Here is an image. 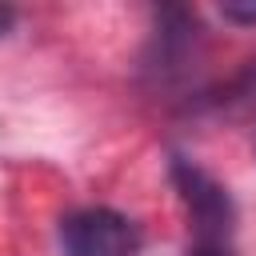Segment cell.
Masks as SVG:
<instances>
[{
    "label": "cell",
    "mask_w": 256,
    "mask_h": 256,
    "mask_svg": "<svg viewBox=\"0 0 256 256\" xmlns=\"http://www.w3.org/2000/svg\"><path fill=\"white\" fill-rule=\"evenodd\" d=\"M16 24V12L8 8V4H0V36H8V28Z\"/></svg>",
    "instance_id": "8992f818"
},
{
    "label": "cell",
    "mask_w": 256,
    "mask_h": 256,
    "mask_svg": "<svg viewBox=\"0 0 256 256\" xmlns=\"http://www.w3.org/2000/svg\"><path fill=\"white\" fill-rule=\"evenodd\" d=\"M188 256H236L232 244H192Z\"/></svg>",
    "instance_id": "5b68a950"
},
{
    "label": "cell",
    "mask_w": 256,
    "mask_h": 256,
    "mask_svg": "<svg viewBox=\"0 0 256 256\" xmlns=\"http://www.w3.org/2000/svg\"><path fill=\"white\" fill-rule=\"evenodd\" d=\"M60 248L64 256H136L140 232L112 208H80L60 220Z\"/></svg>",
    "instance_id": "7a4b0ae2"
},
{
    "label": "cell",
    "mask_w": 256,
    "mask_h": 256,
    "mask_svg": "<svg viewBox=\"0 0 256 256\" xmlns=\"http://www.w3.org/2000/svg\"><path fill=\"white\" fill-rule=\"evenodd\" d=\"M220 104H224V108H236V112H256V60L224 88Z\"/></svg>",
    "instance_id": "3957f363"
},
{
    "label": "cell",
    "mask_w": 256,
    "mask_h": 256,
    "mask_svg": "<svg viewBox=\"0 0 256 256\" xmlns=\"http://www.w3.org/2000/svg\"><path fill=\"white\" fill-rule=\"evenodd\" d=\"M172 184L188 212L192 244H232L236 208H232L228 188L188 156H172Z\"/></svg>",
    "instance_id": "6da1fadb"
},
{
    "label": "cell",
    "mask_w": 256,
    "mask_h": 256,
    "mask_svg": "<svg viewBox=\"0 0 256 256\" xmlns=\"http://www.w3.org/2000/svg\"><path fill=\"white\" fill-rule=\"evenodd\" d=\"M224 20H236V24H256V4H224Z\"/></svg>",
    "instance_id": "277c9868"
}]
</instances>
